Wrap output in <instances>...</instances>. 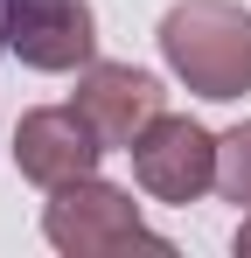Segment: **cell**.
I'll use <instances>...</instances> for the list:
<instances>
[{"label":"cell","instance_id":"6da1fadb","mask_svg":"<svg viewBox=\"0 0 251 258\" xmlns=\"http://www.w3.org/2000/svg\"><path fill=\"white\" fill-rule=\"evenodd\" d=\"M161 63L174 84L209 105H230L251 91V7L237 0H174L161 14Z\"/></svg>","mask_w":251,"mask_h":258},{"label":"cell","instance_id":"7a4b0ae2","mask_svg":"<svg viewBox=\"0 0 251 258\" xmlns=\"http://www.w3.org/2000/svg\"><path fill=\"white\" fill-rule=\"evenodd\" d=\"M42 237H49L63 258H112V251H133V244L167 251V237L147 230L140 203L126 196L119 181H98V174L49 188V203H42Z\"/></svg>","mask_w":251,"mask_h":258},{"label":"cell","instance_id":"3957f363","mask_svg":"<svg viewBox=\"0 0 251 258\" xmlns=\"http://www.w3.org/2000/svg\"><path fill=\"white\" fill-rule=\"evenodd\" d=\"M126 154H133V181L154 203H181L189 210V203H203L216 188V133L196 126L189 112H161Z\"/></svg>","mask_w":251,"mask_h":258},{"label":"cell","instance_id":"277c9868","mask_svg":"<svg viewBox=\"0 0 251 258\" xmlns=\"http://www.w3.org/2000/svg\"><path fill=\"white\" fill-rule=\"evenodd\" d=\"M0 42L28 70H84L98 56V14L91 0H0Z\"/></svg>","mask_w":251,"mask_h":258},{"label":"cell","instance_id":"5b68a950","mask_svg":"<svg viewBox=\"0 0 251 258\" xmlns=\"http://www.w3.org/2000/svg\"><path fill=\"white\" fill-rule=\"evenodd\" d=\"M70 105L98 126L105 147H133V140L167 112V91H161V77L140 70V63H98V56H91V63L77 70Z\"/></svg>","mask_w":251,"mask_h":258},{"label":"cell","instance_id":"8992f818","mask_svg":"<svg viewBox=\"0 0 251 258\" xmlns=\"http://www.w3.org/2000/svg\"><path fill=\"white\" fill-rule=\"evenodd\" d=\"M98 154H105V140L77 105H35L14 126V168L35 188H63V181L98 174Z\"/></svg>","mask_w":251,"mask_h":258},{"label":"cell","instance_id":"52a82bcc","mask_svg":"<svg viewBox=\"0 0 251 258\" xmlns=\"http://www.w3.org/2000/svg\"><path fill=\"white\" fill-rule=\"evenodd\" d=\"M216 188H223V203L251 210V119L216 140Z\"/></svg>","mask_w":251,"mask_h":258},{"label":"cell","instance_id":"ba28073f","mask_svg":"<svg viewBox=\"0 0 251 258\" xmlns=\"http://www.w3.org/2000/svg\"><path fill=\"white\" fill-rule=\"evenodd\" d=\"M230 244H237V258H251V216L237 223V237H230Z\"/></svg>","mask_w":251,"mask_h":258}]
</instances>
